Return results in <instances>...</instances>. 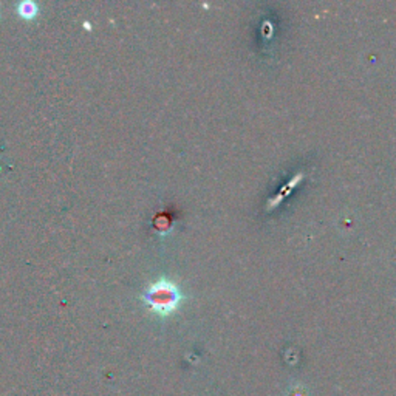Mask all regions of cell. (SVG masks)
Here are the masks:
<instances>
[{"mask_svg": "<svg viewBox=\"0 0 396 396\" xmlns=\"http://www.w3.org/2000/svg\"><path fill=\"white\" fill-rule=\"evenodd\" d=\"M145 300L152 311H155L159 316H167L174 313L176 307L180 305L181 293L172 282L162 279L152 283L147 291L142 294Z\"/></svg>", "mask_w": 396, "mask_h": 396, "instance_id": "6da1fadb", "label": "cell"}, {"mask_svg": "<svg viewBox=\"0 0 396 396\" xmlns=\"http://www.w3.org/2000/svg\"><path fill=\"white\" fill-rule=\"evenodd\" d=\"M18 13L23 19H33L38 16L39 6L36 2H33V0H23V2L18 4Z\"/></svg>", "mask_w": 396, "mask_h": 396, "instance_id": "7a4b0ae2", "label": "cell"}]
</instances>
